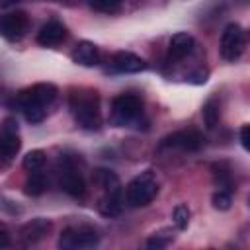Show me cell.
Wrapping results in <instances>:
<instances>
[{
	"instance_id": "obj_29",
	"label": "cell",
	"mask_w": 250,
	"mask_h": 250,
	"mask_svg": "<svg viewBox=\"0 0 250 250\" xmlns=\"http://www.w3.org/2000/svg\"><path fill=\"white\" fill-rule=\"evenodd\" d=\"M209 250H213V248H209Z\"/></svg>"
},
{
	"instance_id": "obj_16",
	"label": "cell",
	"mask_w": 250,
	"mask_h": 250,
	"mask_svg": "<svg viewBox=\"0 0 250 250\" xmlns=\"http://www.w3.org/2000/svg\"><path fill=\"white\" fill-rule=\"evenodd\" d=\"M123 205H125L123 189L117 188V189H111V191H104L102 193L100 203H98V209L105 217H117L123 211Z\"/></svg>"
},
{
	"instance_id": "obj_3",
	"label": "cell",
	"mask_w": 250,
	"mask_h": 250,
	"mask_svg": "<svg viewBox=\"0 0 250 250\" xmlns=\"http://www.w3.org/2000/svg\"><path fill=\"white\" fill-rule=\"evenodd\" d=\"M156 193H158V182L152 170H145L137 174L123 189V197L129 207H145L156 197Z\"/></svg>"
},
{
	"instance_id": "obj_9",
	"label": "cell",
	"mask_w": 250,
	"mask_h": 250,
	"mask_svg": "<svg viewBox=\"0 0 250 250\" xmlns=\"http://www.w3.org/2000/svg\"><path fill=\"white\" fill-rule=\"evenodd\" d=\"M27 27H29V18L25 12L14 10L0 14V37L8 41H18L25 35Z\"/></svg>"
},
{
	"instance_id": "obj_25",
	"label": "cell",
	"mask_w": 250,
	"mask_h": 250,
	"mask_svg": "<svg viewBox=\"0 0 250 250\" xmlns=\"http://www.w3.org/2000/svg\"><path fill=\"white\" fill-rule=\"evenodd\" d=\"M211 203H213L215 209H219V211H227V209L230 207V203H232V195H230V191L217 189V191L213 193V197H211Z\"/></svg>"
},
{
	"instance_id": "obj_8",
	"label": "cell",
	"mask_w": 250,
	"mask_h": 250,
	"mask_svg": "<svg viewBox=\"0 0 250 250\" xmlns=\"http://www.w3.org/2000/svg\"><path fill=\"white\" fill-rule=\"evenodd\" d=\"M244 47H246V31L242 29V25L234 21L225 25L221 33V57L229 62H234L244 53Z\"/></svg>"
},
{
	"instance_id": "obj_14",
	"label": "cell",
	"mask_w": 250,
	"mask_h": 250,
	"mask_svg": "<svg viewBox=\"0 0 250 250\" xmlns=\"http://www.w3.org/2000/svg\"><path fill=\"white\" fill-rule=\"evenodd\" d=\"M193 47H195V41L189 33L180 31V33L172 35L170 45H168V62H176V61L188 57L193 51Z\"/></svg>"
},
{
	"instance_id": "obj_5",
	"label": "cell",
	"mask_w": 250,
	"mask_h": 250,
	"mask_svg": "<svg viewBox=\"0 0 250 250\" xmlns=\"http://www.w3.org/2000/svg\"><path fill=\"white\" fill-rule=\"evenodd\" d=\"M57 176H59V186L64 193H68L74 199H84L86 195V180L82 174V168L78 166L74 156H61L59 160V168H57Z\"/></svg>"
},
{
	"instance_id": "obj_26",
	"label": "cell",
	"mask_w": 250,
	"mask_h": 250,
	"mask_svg": "<svg viewBox=\"0 0 250 250\" xmlns=\"http://www.w3.org/2000/svg\"><path fill=\"white\" fill-rule=\"evenodd\" d=\"M207 74H209V72H207L205 68H197L195 72L189 74V80H191L193 84H203V82L207 80Z\"/></svg>"
},
{
	"instance_id": "obj_13",
	"label": "cell",
	"mask_w": 250,
	"mask_h": 250,
	"mask_svg": "<svg viewBox=\"0 0 250 250\" xmlns=\"http://www.w3.org/2000/svg\"><path fill=\"white\" fill-rule=\"evenodd\" d=\"M51 230V221L49 219H43V217H37V219H31L29 223H25L21 229H20V238L27 244H35L39 240H43Z\"/></svg>"
},
{
	"instance_id": "obj_17",
	"label": "cell",
	"mask_w": 250,
	"mask_h": 250,
	"mask_svg": "<svg viewBox=\"0 0 250 250\" xmlns=\"http://www.w3.org/2000/svg\"><path fill=\"white\" fill-rule=\"evenodd\" d=\"M172 240H174V230L172 229H160L145 240L141 250H166Z\"/></svg>"
},
{
	"instance_id": "obj_4",
	"label": "cell",
	"mask_w": 250,
	"mask_h": 250,
	"mask_svg": "<svg viewBox=\"0 0 250 250\" xmlns=\"http://www.w3.org/2000/svg\"><path fill=\"white\" fill-rule=\"evenodd\" d=\"M100 242V232L92 225H70L62 229L57 240L59 250H94Z\"/></svg>"
},
{
	"instance_id": "obj_27",
	"label": "cell",
	"mask_w": 250,
	"mask_h": 250,
	"mask_svg": "<svg viewBox=\"0 0 250 250\" xmlns=\"http://www.w3.org/2000/svg\"><path fill=\"white\" fill-rule=\"evenodd\" d=\"M10 242H12V238H10V230L0 223V250L8 248V246H10Z\"/></svg>"
},
{
	"instance_id": "obj_18",
	"label": "cell",
	"mask_w": 250,
	"mask_h": 250,
	"mask_svg": "<svg viewBox=\"0 0 250 250\" xmlns=\"http://www.w3.org/2000/svg\"><path fill=\"white\" fill-rule=\"evenodd\" d=\"M92 180H94V186H98V188L102 189V193H104V191H111V189L121 188L119 178H117L111 170H107V168H98V170H94Z\"/></svg>"
},
{
	"instance_id": "obj_15",
	"label": "cell",
	"mask_w": 250,
	"mask_h": 250,
	"mask_svg": "<svg viewBox=\"0 0 250 250\" xmlns=\"http://www.w3.org/2000/svg\"><path fill=\"white\" fill-rule=\"evenodd\" d=\"M70 57H72V61H74L76 64H80V66H96V64H100V59H102L100 49H98L92 41H80V43L72 49Z\"/></svg>"
},
{
	"instance_id": "obj_21",
	"label": "cell",
	"mask_w": 250,
	"mask_h": 250,
	"mask_svg": "<svg viewBox=\"0 0 250 250\" xmlns=\"http://www.w3.org/2000/svg\"><path fill=\"white\" fill-rule=\"evenodd\" d=\"M201 117H203V123L207 129H213L219 121V102L217 98H209L203 107H201Z\"/></svg>"
},
{
	"instance_id": "obj_22",
	"label": "cell",
	"mask_w": 250,
	"mask_h": 250,
	"mask_svg": "<svg viewBox=\"0 0 250 250\" xmlns=\"http://www.w3.org/2000/svg\"><path fill=\"white\" fill-rule=\"evenodd\" d=\"M172 221H174L176 229H180V230L188 229V223H189V207L186 203H178L174 207V211H172Z\"/></svg>"
},
{
	"instance_id": "obj_23",
	"label": "cell",
	"mask_w": 250,
	"mask_h": 250,
	"mask_svg": "<svg viewBox=\"0 0 250 250\" xmlns=\"http://www.w3.org/2000/svg\"><path fill=\"white\" fill-rule=\"evenodd\" d=\"M213 178H215V184L219 186V189H223V191H230L232 188V182H230V174H229V170H225L223 166H219V164H215L213 166Z\"/></svg>"
},
{
	"instance_id": "obj_12",
	"label": "cell",
	"mask_w": 250,
	"mask_h": 250,
	"mask_svg": "<svg viewBox=\"0 0 250 250\" xmlns=\"http://www.w3.org/2000/svg\"><path fill=\"white\" fill-rule=\"evenodd\" d=\"M66 37V27L61 20L53 18L47 23L41 25V29L37 31V43L41 47H57L59 43H62Z\"/></svg>"
},
{
	"instance_id": "obj_19",
	"label": "cell",
	"mask_w": 250,
	"mask_h": 250,
	"mask_svg": "<svg viewBox=\"0 0 250 250\" xmlns=\"http://www.w3.org/2000/svg\"><path fill=\"white\" fill-rule=\"evenodd\" d=\"M25 193L27 195H41L47 189V178L43 174V170L39 172H29L27 180H25Z\"/></svg>"
},
{
	"instance_id": "obj_20",
	"label": "cell",
	"mask_w": 250,
	"mask_h": 250,
	"mask_svg": "<svg viewBox=\"0 0 250 250\" xmlns=\"http://www.w3.org/2000/svg\"><path fill=\"white\" fill-rule=\"evenodd\" d=\"M45 160H47V154H45L41 148H35V150H29V152L23 156L21 166H23L27 172H39V170H43Z\"/></svg>"
},
{
	"instance_id": "obj_28",
	"label": "cell",
	"mask_w": 250,
	"mask_h": 250,
	"mask_svg": "<svg viewBox=\"0 0 250 250\" xmlns=\"http://www.w3.org/2000/svg\"><path fill=\"white\" fill-rule=\"evenodd\" d=\"M240 143H242V146L246 150L250 148V127L248 125H242L240 127Z\"/></svg>"
},
{
	"instance_id": "obj_10",
	"label": "cell",
	"mask_w": 250,
	"mask_h": 250,
	"mask_svg": "<svg viewBox=\"0 0 250 250\" xmlns=\"http://www.w3.org/2000/svg\"><path fill=\"white\" fill-rule=\"evenodd\" d=\"M203 145V135L197 129H182L172 135H166L160 141V148H180V150H199Z\"/></svg>"
},
{
	"instance_id": "obj_7",
	"label": "cell",
	"mask_w": 250,
	"mask_h": 250,
	"mask_svg": "<svg viewBox=\"0 0 250 250\" xmlns=\"http://www.w3.org/2000/svg\"><path fill=\"white\" fill-rule=\"evenodd\" d=\"M21 139H20V129L14 117H6L0 123V168L12 162V158L20 152Z\"/></svg>"
},
{
	"instance_id": "obj_6",
	"label": "cell",
	"mask_w": 250,
	"mask_h": 250,
	"mask_svg": "<svg viewBox=\"0 0 250 250\" xmlns=\"http://www.w3.org/2000/svg\"><path fill=\"white\" fill-rule=\"evenodd\" d=\"M143 115V100L137 94H119L111 102L109 121L115 127L133 125Z\"/></svg>"
},
{
	"instance_id": "obj_1",
	"label": "cell",
	"mask_w": 250,
	"mask_h": 250,
	"mask_svg": "<svg viewBox=\"0 0 250 250\" xmlns=\"http://www.w3.org/2000/svg\"><path fill=\"white\" fill-rule=\"evenodd\" d=\"M59 96V88L51 82H37L23 88L16 96V105L29 123H41L47 117L49 107Z\"/></svg>"
},
{
	"instance_id": "obj_2",
	"label": "cell",
	"mask_w": 250,
	"mask_h": 250,
	"mask_svg": "<svg viewBox=\"0 0 250 250\" xmlns=\"http://www.w3.org/2000/svg\"><path fill=\"white\" fill-rule=\"evenodd\" d=\"M68 105L74 121L88 131H96L102 125V109H100V94L92 88L72 90L68 96Z\"/></svg>"
},
{
	"instance_id": "obj_24",
	"label": "cell",
	"mask_w": 250,
	"mask_h": 250,
	"mask_svg": "<svg viewBox=\"0 0 250 250\" xmlns=\"http://www.w3.org/2000/svg\"><path fill=\"white\" fill-rule=\"evenodd\" d=\"M90 8L100 14H115L121 10V4L115 0H96V2H90Z\"/></svg>"
},
{
	"instance_id": "obj_11",
	"label": "cell",
	"mask_w": 250,
	"mask_h": 250,
	"mask_svg": "<svg viewBox=\"0 0 250 250\" xmlns=\"http://www.w3.org/2000/svg\"><path fill=\"white\" fill-rule=\"evenodd\" d=\"M146 68L145 59L131 51H117L111 61H109V70L111 72H121V74H135Z\"/></svg>"
}]
</instances>
